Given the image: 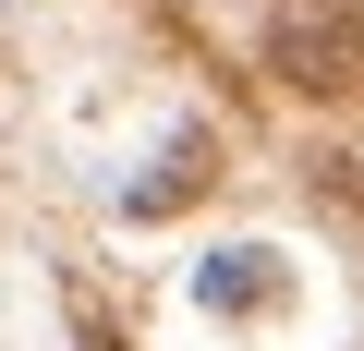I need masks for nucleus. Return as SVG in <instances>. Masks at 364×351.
<instances>
[{
  "instance_id": "7ed1b4c3",
  "label": "nucleus",
  "mask_w": 364,
  "mask_h": 351,
  "mask_svg": "<svg viewBox=\"0 0 364 351\" xmlns=\"http://www.w3.org/2000/svg\"><path fill=\"white\" fill-rule=\"evenodd\" d=\"M195 182H207V133H182L146 182H134V218H170V206H195Z\"/></svg>"
},
{
  "instance_id": "f257e3e1",
  "label": "nucleus",
  "mask_w": 364,
  "mask_h": 351,
  "mask_svg": "<svg viewBox=\"0 0 364 351\" xmlns=\"http://www.w3.org/2000/svg\"><path fill=\"white\" fill-rule=\"evenodd\" d=\"M255 61L316 109H364V0H255Z\"/></svg>"
},
{
  "instance_id": "20e7f679",
  "label": "nucleus",
  "mask_w": 364,
  "mask_h": 351,
  "mask_svg": "<svg viewBox=\"0 0 364 351\" xmlns=\"http://www.w3.org/2000/svg\"><path fill=\"white\" fill-rule=\"evenodd\" d=\"M85 351H109V339H85Z\"/></svg>"
},
{
  "instance_id": "f03ea898",
  "label": "nucleus",
  "mask_w": 364,
  "mask_h": 351,
  "mask_svg": "<svg viewBox=\"0 0 364 351\" xmlns=\"http://www.w3.org/2000/svg\"><path fill=\"white\" fill-rule=\"evenodd\" d=\"M267 291H279V279H267V255H255V243H243V255H207V279H195V303H207V315H255Z\"/></svg>"
}]
</instances>
